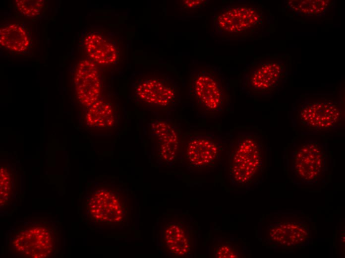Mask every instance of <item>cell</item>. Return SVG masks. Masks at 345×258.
<instances>
[{"label": "cell", "instance_id": "4", "mask_svg": "<svg viewBox=\"0 0 345 258\" xmlns=\"http://www.w3.org/2000/svg\"><path fill=\"white\" fill-rule=\"evenodd\" d=\"M188 92L195 107L205 115L223 114L231 104L230 82L217 65L200 64L192 69L189 75Z\"/></svg>", "mask_w": 345, "mask_h": 258}, {"label": "cell", "instance_id": "10", "mask_svg": "<svg viewBox=\"0 0 345 258\" xmlns=\"http://www.w3.org/2000/svg\"><path fill=\"white\" fill-rule=\"evenodd\" d=\"M227 142L214 132L187 131L182 134L177 163L191 173L212 172L223 164Z\"/></svg>", "mask_w": 345, "mask_h": 258}, {"label": "cell", "instance_id": "22", "mask_svg": "<svg viewBox=\"0 0 345 258\" xmlns=\"http://www.w3.org/2000/svg\"><path fill=\"white\" fill-rule=\"evenodd\" d=\"M207 0H184L180 3L183 9L190 11L199 10L209 3Z\"/></svg>", "mask_w": 345, "mask_h": 258}, {"label": "cell", "instance_id": "21", "mask_svg": "<svg viewBox=\"0 0 345 258\" xmlns=\"http://www.w3.org/2000/svg\"><path fill=\"white\" fill-rule=\"evenodd\" d=\"M15 1L19 11L27 17L38 15L44 6V1L42 0H16Z\"/></svg>", "mask_w": 345, "mask_h": 258}, {"label": "cell", "instance_id": "9", "mask_svg": "<svg viewBox=\"0 0 345 258\" xmlns=\"http://www.w3.org/2000/svg\"><path fill=\"white\" fill-rule=\"evenodd\" d=\"M264 12L258 4L230 2L220 6L212 19L213 33L223 41L253 38L263 29Z\"/></svg>", "mask_w": 345, "mask_h": 258}, {"label": "cell", "instance_id": "5", "mask_svg": "<svg viewBox=\"0 0 345 258\" xmlns=\"http://www.w3.org/2000/svg\"><path fill=\"white\" fill-rule=\"evenodd\" d=\"M61 230L55 221L46 218L30 219L10 234L8 249L20 258H55L61 247Z\"/></svg>", "mask_w": 345, "mask_h": 258}, {"label": "cell", "instance_id": "15", "mask_svg": "<svg viewBox=\"0 0 345 258\" xmlns=\"http://www.w3.org/2000/svg\"><path fill=\"white\" fill-rule=\"evenodd\" d=\"M208 258H247L251 251L241 239L220 231H211L206 242Z\"/></svg>", "mask_w": 345, "mask_h": 258}, {"label": "cell", "instance_id": "3", "mask_svg": "<svg viewBox=\"0 0 345 258\" xmlns=\"http://www.w3.org/2000/svg\"><path fill=\"white\" fill-rule=\"evenodd\" d=\"M133 196L123 185H99L83 198L82 213L89 224L98 227L125 228L134 216Z\"/></svg>", "mask_w": 345, "mask_h": 258}, {"label": "cell", "instance_id": "11", "mask_svg": "<svg viewBox=\"0 0 345 258\" xmlns=\"http://www.w3.org/2000/svg\"><path fill=\"white\" fill-rule=\"evenodd\" d=\"M288 62L283 57L255 58L240 77L241 89L252 97H269L280 89L287 72Z\"/></svg>", "mask_w": 345, "mask_h": 258}, {"label": "cell", "instance_id": "7", "mask_svg": "<svg viewBox=\"0 0 345 258\" xmlns=\"http://www.w3.org/2000/svg\"><path fill=\"white\" fill-rule=\"evenodd\" d=\"M157 244L168 258H196L202 244L198 223L186 212L167 213L158 220Z\"/></svg>", "mask_w": 345, "mask_h": 258}, {"label": "cell", "instance_id": "13", "mask_svg": "<svg viewBox=\"0 0 345 258\" xmlns=\"http://www.w3.org/2000/svg\"><path fill=\"white\" fill-rule=\"evenodd\" d=\"M135 91L140 101L161 111L171 110L179 101V87L166 75L143 79L136 84Z\"/></svg>", "mask_w": 345, "mask_h": 258}, {"label": "cell", "instance_id": "19", "mask_svg": "<svg viewBox=\"0 0 345 258\" xmlns=\"http://www.w3.org/2000/svg\"><path fill=\"white\" fill-rule=\"evenodd\" d=\"M330 0H290L288 6L296 14L303 16H316L323 13L330 5Z\"/></svg>", "mask_w": 345, "mask_h": 258}, {"label": "cell", "instance_id": "1", "mask_svg": "<svg viewBox=\"0 0 345 258\" xmlns=\"http://www.w3.org/2000/svg\"><path fill=\"white\" fill-rule=\"evenodd\" d=\"M267 136L256 127L237 128L228 138L223 162L224 181L234 190L253 189L265 179L268 169Z\"/></svg>", "mask_w": 345, "mask_h": 258}, {"label": "cell", "instance_id": "18", "mask_svg": "<svg viewBox=\"0 0 345 258\" xmlns=\"http://www.w3.org/2000/svg\"><path fill=\"white\" fill-rule=\"evenodd\" d=\"M29 37L25 29L19 25L10 24L0 30L1 46L15 52L25 51L29 45Z\"/></svg>", "mask_w": 345, "mask_h": 258}, {"label": "cell", "instance_id": "20", "mask_svg": "<svg viewBox=\"0 0 345 258\" xmlns=\"http://www.w3.org/2000/svg\"><path fill=\"white\" fill-rule=\"evenodd\" d=\"M0 207L8 206L13 195L14 187L11 173L5 167L0 168Z\"/></svg>", "mask_w": 345, "mask_h": 258}, {"label": "cell", "instance_id": "12", "mask_svg": "<svg viewBox=\"0 0 345 258\" xmlns=\"http://www.w3.org/2000/svg\"><path fill=\"white\" fill-rule=\"evenodd\" d=\"M182 134L175 122L163 119L152 122L149 137L158 164L171 167L177 163Z\"/></svg>", "mask_w": 345, "mask_h": 258}, {"label": "cell", "instance_id": "16", "mask_svg": "<svg viewBox=\"0 0 345 258\" xmlns=\"http://www.w3.org/2000/svg\"><path fill=\"white\" fill-rule=\"evenodd\" d=\"M84 44L88 56L97 63L109 64L116 61V49L102 36L97 34H89L85 37Z\"/></svg>", "mask_w": 345, "mask_h": 258}, {"label": "cell", "instance_id": "2", "mask_svg": "<svg viewBox=\"0 0 345 258\" xmlns=\"http://www.w3.org/2000/svg\"><path fill=\"white\" fill-rule=\"evenodd\" d=\"M296 134L284 149V168L288 179L300 188H324L330 180L333 168L327 136Z\"/></svg>", "mask_w": 345, "mask_h": 258}, {"label": "cell", "instance_id": "8", "mask_svg": "<svg viewBox=\"0 0 345 258\" xmlns=\"http://www.w3.org/2000/svg\"><path fill=\"white\" fill-rule=\"evenodd\" d=\"M311 218L303 213L273 212L265 215L258 224L257 237L268 247L294 248L311 240Z\"/></svg>", "mask_w": 345, "mask_h": 258}, {"label": "cell", "instance_id": "17", "mask_svg": "<svg viewBox=\"0 0 345 258\" xmlns=\"http://www.w3.org/2000/svg\"><path fill=\"white\" fill-rule=\"evenodd\" d=\"M87 125L98 129H111L116 125V119L111 106L98 100L89 107L86 115Z\"/></svg>", "mask_w": 345, "mask_h": 258}, {"label": "cell", "instance_id": "6", "mask_svg": "<svg viewBox=\"0 0 345 258\" xmlns=\"http://www.w3.org/2000/svg\"><path fill=\"white\" fill-rule=\"evenodd\" d=\"M343 104L336 97H305L293 110L291 123L297 134L330 135L339 132L345 123Z\"/></svg>", "mask_w": 345, "mask_h": 258}, {"label": "cell", "instance_id": "14", "mask_svg": "<svg viewBox=\"0 0 345 258\" xmlns=\"http://www.w3.org/2000/svg\"><path fill=\"white\" fill-rule=\"evenodd\" d=\"M74 83L77 98L82 105L90 107L99 100L100 78L93 62L87 60L80 62L75 73Z\"/></svg>", "mask_w": 345, "mask_h": 258}]
</instances>
